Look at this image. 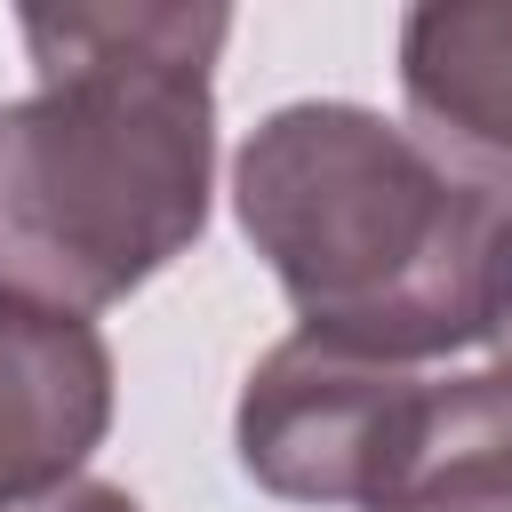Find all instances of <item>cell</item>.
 <instances>
[{"mask_svg":"<svg viewBox=\"0 0 512 512\" xmlns=\"http://www.w3.org/2000/svg\"><path fill=\"white\" fill-rule=\"evenodd\" d=\"M32 96L0 104V296L104 312L208 224L224 8H24Z\"/></svg>","mask_w":512,"mask_h":512,"instance_id":"6da1fadb","label":"cell"},{"mask_svg":"<svg viewBox=\"0 0 512 512\" xmlns=\"http://www.w3.org/2000/svg\"><path fill=\"white\" fill-rule=\"evenodd\" d=\"M232 216L304 336L360 360L480 344L512 208L456 184L400 120L336 96L280 104L232 160Z\"/></svg>","mask_w":512,"mask_h":512,"instance_id":"7a4b0ae2","label":"cell"},{"mask_svg":"<svg viewBox=\"0 0 512 512\" xmlns=\"http://www.w3.org/2000/svg\"><path fill=\"white\" fill-rule=\"evenodd\" d=\"M8 512H144L120 480H64V488H48V496H32V504H8Z\"/></svg>","mask_w":512,"mask_h":512,"instance_id":"52a82bcc","label":"cell"},{"mask_svg":"<svg viewBox=\"0 0 512 512\" xmlns=\"http://www.w3.org/2000/svg\"><path fill=\"white\" fill-rule=\"evenodd\" d=\"M416 384L424 376H408L392 360H360V352L320 344V336L296 328L240 384V408H232L240 472L280 504L360 512L392 440H400V416H408Z\"/></svg>","mask_w":512,"mask_h":512,"instance_id":"3957f363","label":"cell"},{"mask_svg":"<svg viewBox=\"0 0 512 512\" xmlns=\"http://www.w3.org/2000/svg\"><path fill=\"white\" fill-rule=\"evenodd\" d=\"M408 136L480 200L512 208V0H424L400 16Z\"/></svg>","mask_w":512,"mask_h":512,"instance_id":"277c9868","label":"cell"},{"mask_svg":"<svg viewBox=\"0 0 512 512\" xmlns=\"http://www.w3.org/2000/svg\"><path fill=\"white\" fill-rule=\"evenodd\" d=\"M480 344L496 352V376L512 384V232L496 248V288H488V320H480Z\"/></svg>","mask_w":512,"mask_h":512,"instance_id":"ba28073f","label":"cell"},{"mask_svg":"<svg viewBox=\"0 0 512 512\" xmlns=\"http://www.w3.org/2000/svg\"><path fill=\"white\" fill-rule=\"evenodd\" d=\"M112 432V344L96 320L0 296V512L32 504Z\"/></svg>","mask_w":512,"mask_h":512,"instance_id":"5b68a950","label":"cell"},{"mask_svg":"<svg viewBox=\"0 0 512 512\" xmlns=\"http://www.w3.org/2000/svg\"><path fill=\"white\" fill-rule=\"evenodd\" d=\"M360 512H512V384L424 376Z\"/></svg>","mask_w":512,"mask_h":512,"instance_id":"8992f818","label":"cell"}]
</instances>
